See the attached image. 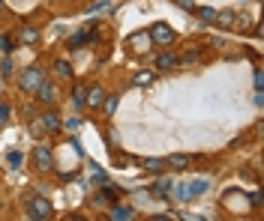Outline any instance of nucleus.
Segmentation results:
<instances>
[{
  "label": "nucleus",
  "mask_w": 264,
  "mask_h": 221,
  "mask_svg": "<svg viewBox=\"0 0 264 221\" xmlns=\"http://www.w3.org/2000/svg\"><path fill=\"white\" fill-rule=\"evenodd\" d=\"M189 162H192V155H171V158H165V168L186 170V168H189Z\"/></svg>",
  "instance_id": "6e6552de"
},
{
  "label": "nucleus",
  "mask_w": 264,
  "mask_h": 221,
  "mask_svg": "<svg viewBox=\"0 0 264 221\" xmlns=\"http://www.w3.org/2000/svg\"><path fill=\"white\" fill-rule=\"evenodd\" d=\"M153 191H156L159 197H168V194H171V188H168V183H156V188H153Z\"/></svg>",
  "instance_id": "5701e85b"
},
{
  "label": "nucleus",
  "mask_w": 264,
  "mask_h": 221,
  "mask_svg": "<svg viewBox=\"0 0 264 221\" xmlns=\"http://www.w3.org/2000/svg\"><path fill=\"white\" fill-rule=\"evenodd\" d=\"M114 111H117V96H111V99L105 102V117H111Z\"/></svg>",
  "instance_id": "b1692460"
},
{
  "label": "nucleus",
  "mask_w": 264,
  "mask_h": 221,
  "mask_svg": "<svg viewBox=\"0 0 264 221\" xmlns=\"http://www.w3.org/2000/svg\"><path fill=\"white\" fill-rule=\"evenodd\" d=\"M36 39H39V30H33V27H24V30H21V42H24V45H33Z\"/></svg>",
  "instance_id": "2eb2a0df"
},
{
  "label": "nucleus",
  "mask_w": 264,
  "mask_h": 221,
  "mask_svg": "<svg viewBox=\"0 0 264 221\" xmlns=\"http://www.w3.org/2000/svg\"><path fill=\"white\" fill-rule=\"evenodd\" d=\"M150 48V33H135L132 36V51L135 54H144Z\"/></svg>",
  "instance_id": "9b49d317"
},
{
  "label": "nucleus",
  "mask_w": 264,
  "mask_h": 221,
  "mask_svg": "<svg viewBox=\"0 0 264 221\" xmlns=\"http://www.w3.org/2000/svg\"><path fill=\"white\" fill-rule=\"evenodd\" d=\"M150 42H156V45H162V48H168V45L174 42V30H171L168 24L156 21V24L150 27Z\"/></svg>",
  "instance_id": "f257e3e1"
},
{
  "label": "nucleus",
  "mask_w": 264,
  "mask_h": 221,
  "mask_svg": "<svg viewBox=\"0 0 264 221\" xmlns=\"http://www.w3.org/2000/svg\"><path fill=\"white\" fill-rule=\"evenodd\" d=\"M0 3H3V0H0Z\"/></svg>",
  "instance_id": "7c9ffc66"
},
{
  "label": "nucleus",
  "mask_w": 264,
  "mask_h": 221,
  "mask_svg": "<svg viewBox=\"0 0 264 221\" xmlns=\"http://www.w3.org/2000/svg\"><path fill=\"white\" fill-rule=\"evenodd\" d=\"M27 215H30V218H51L54 209L45 197H33V200L27 204Z\"/></svg>",
  "instance_id": "f03ea898"
},
{
  "label": "nucleus",
  "mask_w": 264,
  "mask_h": 221,
  "mask_svg": "<svg viewBox=\"0 0 264 221\" xmlns=\"http://www.w3.org/2000/svg\"><path fill=\"white\" fill-rule=\"evenodd\" d=\"M156 66L162 69V72H171V69L174 66H180V63H177V54H159V60H156Z\"/></svg>",
  "instance_id": "f8f14e48"
},
{
  "label": "nucleus",
  "mask_w": 264,
  "mask_h": 221,
  "mask_svg": "<svg viewBox=\"0 0 264 221\" xmlns=\"http://www.w3.org/2000/svg\"><path fill=\"white\" fill-rule=\"evenodd\" d=\"M42 126H45L48 132H57V129L63 126V123H60V114H57V111H45V114H42Z\"/></svg>",
  "instance_id": "9d476101"
},
{
  "label": "nucleus",
  "mask_w": 264,
  "mask_h": 221,
  "mask_svg": "<svg viewBox=\"0 0 264 221\" xmlns=\"http://www.w3.org/2000/svg\"><path fill=\"white\" fill-rule=\"evenodd\" d=\"M153 84V72H138L135 75V87H150Z\"/></svg>",
  "instance_id": "f3484780"
},
{
  "label": "nucleus",
  "mask_w": 264,
  "mask_h": 221,
  "mask_svg": "<svg viewBox=\"0 0 264 221\" xmlns=\"http://www.w3.org/2000/svg\"><path fill=\"white\" fill-rule=\"evenodd\" d=\"M9 168H21V153H9Z\"/></svg>",
  "instance_id": "393cba45"
},
{
  "label": "nucleus",
  "mask_w": 264,
  "mask_h": 221,
  "mask_svg": "<svg viewBox=\"0 0 264 221\" xmlns=\"http://www.w3.org/2000/svg\"><path fill=\"white\" fill-rule=\"evenodd\" d=\"M42 81H45V72H42L39 66H30L24 75H21V90H30V93H33Z\"/></svg>",
  "instance_id": "7ed1b4c3"
},
{
  "label": "nucleus",
  "mask_w": 264,
  "mask_h": 221,
  "mask_svg": "<svg viewBox=\"0 0 264 221\" xmlns=\"http://www.w3.org/2000/svg\"><path fill=\"white\" fill-rule=\"evenodd\" d=\"M204 191H207V183L198 179V183H189V188H180L177 194H180V197H198V194H204Z\"/></svg>",
  "instance_id": "0eeeda50"
},
{
  "label": "nucleus",
  "mask_w": 264,
  "mask_h": 221,
  "mask_svg": "<svg viewBox=\"0 0 264 221\" xmlns=\"http://www.w3.org/2000/svg\"><path fill=\"white\" fill-rule=\"evenodd\" d=\"M93 39H96V30H93V27H87V30H78V33H72L66 45L75 51V48H84V45H87V42H93Z\"/></svg>",
  "instance_id": "39448f33"
},
{
  "label": "nucleus",
  "mask_w": 264,
  "mask_h": 221,
  "mask_svg": "<svg viewBox=\"0 0 264 221\" xmlns=\"http://www.w3.org/2000/svg\"><path fill=\"white\" fill-rule=\"evenodd\" d=\"M111 218H132V209H129V206H114Z\"/></svg>",
  "instance_id": "6ab92c4d"
},
{
  "label": "nucleus",
  "mask_w": 264,
  "mask_h": 221,
  "mask_svg": "<svg viewBox=\"0 0 264 221\" xmlns=\"http://www.w3.org/2000/svg\"><path fill=\"white\" fill-rule=\"evenodd\" d=\"M33 93H36V102H39V105H45V108L57 102V87L48 84V81H42V84H39V87L33 90Z\"/></svg>",
  "instance_id": "20e7f679"
},
{
  "label": "nucleus",
  "mask_w": 264,
  "mask_h": 221,
  "mask_svg": "<svg viewBox=\"0 0 264 221\" xmlns=\"http://www.w3.org/2000/svg\"><path fill=\"white\" fill-rule=\"evenodd\" d=\"M102 102H105V90H102V87H90V90H87V102H84V105L99 108Z\"/></svg>",
  "instance_id": "1a4fd4ad"
},
{
  "label": "nucleus",
  "mask_w": 264,
  "mask_h": 221,
  "mask_svg": "<svg viewBox=\"0 0 264 221\" xmlns=\"http://www.w3.org/2000/svg\"><path fill=\"white\" fill-rule=\"evenodd\" d=\"M177 3H180L183 9H189V12H195V3H192V0H177Z\"/></svg>",
  "instance_id": "cd10ccee"
},
{
  "label": "nucleus",
  "mask_w": 264,
  "mask_h": 221,
  "mask_svg": "<svg viewBox=\"0 0 264 221\" xmlns=\"http://www.w3.org/2000/svg\"><path fill=\"white\" fill-rule=\"evenodd\" d=\"M93 12H108V3H93Z\"/></svg>",
  "instance_id": "c756f323"
},
{
  "label": "nucleus",
  "mask_w": 264,
  "mask_h": 221,
  "mask_svg": "<svg viewBox=\"0 0 264 221\" xmlns=\"http://www.w3.org/2000/svg\"><path fill=\"white\" fill-rule=\"evenodd\" d=\"M12 48H15V42H12V36H0V51H12Z\"/></svg>",
  "instance_id": "aec40b11"
},
{
  "label": "nucleus",
  "mask_w": 264,
  "mask_h": 221,
  "mask_svg": "<svg viewBox=\"0 0 264 221\" xmlns=\"http://www.w3.org/2000/svg\"><path fill=\"white\" fill-rule=\"evenodd\" d=\"M54 69H57V75H60V78H72V66L66 63V60H57Z\"/></svg>",
  "instance_id": "dca6fc26"
},
{
  "label": "nucleus",
  "mask_w": 264,
  "mask_h": 221,
  "mask_svg": "<svg viewBox=\"0 0 264 221\" xmlns=\"http://www.w3.org/2000/svg\"><path fill=\"white\" fill-rule=\"evenodd\" d=\"M9 111H12V108H9V102H3V99H0V126L9 119Z\"/></svg>",
  "instance_id": "412c9836"
},
{
  "label": "nucleus",
  "mask_w": 264,
  "mask_h": 221,
  "mask_svg": "<svg viewBox=\"0 0 264 221\" xmlns=\"http://www.w3.org/2000/svg\"><path fill=\"white\" fill-rule=\"evenodd\" d=\"M198 15H201V21H216V9H198Z\"/></svg>",
  "instance_id": "4be33fe9"
},
{
  "label": "nucleus",
  "mask_w": 264,
  "mask_h": 221,
  "mask_svg": "<svg viewBox=\"0 0 264 221\" xmlns=\"http://www.w3.org/2000/svg\"><path fill=\"white\" fill-rule=\"evenodd\" d=\"M108 204V197L105 194H99V197H93V206H105Z\"/></svg>",
  "instance_id": "c85d7f7f"
},
{
  "label": "nucleus",
  "mask_w": 264,
  "mask_h": 221,
  "mask_svg": "<svg viewBox=\"0 0 264 221\" xmlns=\"http://www.w3.org/2000/svg\"><path fill=\"white\" fill-rule=\"evenodd\" d=\"M72 102L78 105V108L87 102V87H75V90H72Z\"/></svg>",
  "instance_id": "4468645a"
},
{
  "label": "nucleus",
  "mask_w": 264,
  "mask_h": 221,
  "mask_svg": "<svg viewBox=\"0 0 264 221\" xmlns=\"http://www.w3.org/2000/svg\"><path fill=\"white\" fill-rule=\"evenodd\" d=\"M234 12H216V21H219V24H222V27H231V24H234Z\"/></svg>",
  "instance_id": "a211bd4d"
},
{
  "label": "nucleus",
  "mask_w": 264,
  "mask_h": 221,
  "mask_svg": "<svg viewBox=\"0 0 264 221\" xmlns=\"http://www.w3.org/2000/svg\"><path fill=\"white\" fill-rule=\"evenodd\" d=\"M0 72L3 75H12V60H0Z\"/></svg>",
  "instance_id": "a878e982"
},
{
  "label": "nucleus",
  "mask_w": 264,
  "mask_h": 221,
  "mask_svg": "<svg viewBox=\"0 0 264 221\" xmlns=\"http://www.w3.org/2000/svg\"><path fill=\"white\" fill-rule=\"evenodd\" d=\"M78 126H81V123H78V117L66 119V129H69V132H75V129H78Z\"/></svg>",
  "instance_id": "bb28decb"
},
{
  "label": "nucleus",
  "mask_w": 264,
  "mask_h": 221,
  "mask_svg": "<svg viewBox=\"0 0 264 221\" xmlns=\"http://www.w3.org/2000/svg\"><path fill=\"white\" fill-rule=\"evenodd\" d=\"M141 168H144V170H153V173H159V170L165 168V158H141Z\"/></svg>",
  "instance_id": "ddd939ff"
},
{
  "label": "nucleus",
  "mask_w": 264,
  "mask_h": 221,
  "mask_svg": "<svg viewBox=\"0 0 264 221\" xmlns=\"http://www.w3.org/2000/svg\"><path fill=\"white\" fill-rule=\"evenodd\" d=\"M33 162H36V168L42 170V173H45V170H51V168H54V162H51V153H48L45 147H39V150H36V153H33Z\"/></svg>",
  "instance_id": "423d86ee"
}]
</instances>
